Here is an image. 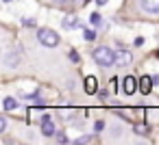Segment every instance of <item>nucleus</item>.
Here are the masks:
<instances>
[{
    "mask_svg": "<svg viewBox=\"0 0 159 145\" xmlns=\"http://www.w3.org/2000/svg\"><path fill=\"white\" fill-rule=\"evenodd\" d=\"M94 61L100 67H113L116 65V52L107 46H100V48L94 50Z\"/></svg>",
    "mask_w": 159,
    "mask_h": 145,
    "instance_id": "f257e3e1",
    "label": "nucleus"
},
{
    "mask_svg": "<svg viewBox=\"0 0 159 145\" xmlns=\"http://www.w3.org/2000/svg\"><path fill=\"white\" fill-rule=\"evenodd\" d=\"M37 41L46 48H55L59 44V35L52 31V28H39L37 31Z\"/></svg>",
    "mask_w": 159,
    "mask_h": 145,
    "instance_id": "f03ea898",
    "label": "nucleus"
},
{
    "mask_svg": "<svg viewBox=\"0 0 159 145\" xmlns=\"http://www.w3.org/2000/svg\"><path fill=\"white\" fill-rule=\"evenodd\" d=\"M133 63V54L129 50H118L116 52V67H126Z\"/></svg>",
    "mask_w": 159,
    "mask_h": 145,
    "instance_id": "7ed1b4c3",
    "label": "nucleus"
},
{
    "mask_svg": "<svg viewBox=\"0 0 159 145\" xmlns=\"http://www.w3.org/2000/svg\"><path fill=\"white\" fill-rule=\"evenodd\" d=\"M42 134H44V136H52V134H57L50 115H42Z\"/></svg>",
    "mask_w": 159,
    "mask_h": 145,
    "instance_id": "20e7f679",
    "label": "nucleus"
},
{
    "mask_svg": "<svg viewBox=\"0 0 159 145\" xmlns=\"http://www.w3.org/2000/svg\"><path fill=\"white\" fill-rule=\"evenodd\" d=\"M139 5H142V9H144L146 13H150V15H157V13H159V0H139Z\"/></svg>",
    "mask_w": 159,
    "mask_h": 145,
    "instance_id": "39448f33",
    "label": "nucleus"
},
{
    "mask_svg": "<svg viewBox=\"0 0 159 145\" xmlns=\"http://www.w3.org/2000/svg\"><path fill=\"white\" fill-rule=\"evenodd\" d=\"M122 82H124V85H122V91H124L126 95H133V93L137 91V80H135L133 76H126Z\"/></svg>",
    "mask_w": 159,
    "mask_h": 145,
    "instance_id": "423d86ee",
    "label": "nucleus"
},
{
    "mask_svg": "<svg viewBox=\"0 0 159 145\" xmlns=\"http://www.w3.org/2000/svg\"><path fill=\"white\" fill-rule=\"evenodd\" d=\"M61 26H63L66 31H72V28H76V26H79V18H76L74 13H68V15L61 20Z\"/></svg>",
    "mask_w": 159,
    "mask_h": 145,
    "instance_id": "0eeeda50",
    "label": "nucleus"
},
{
    "mask_svg": "<svg viewBox=\"0 0 159 145\" xmlns=\"http://www.w3.org/2000/svg\"><path fill=\"white\" fill-rule=\"evenodd\" d=\"M152 80L155 78H150V76H144V78H139V91L146 95V93H150V89H152Z\"/></svg>",
    "mask_w": 159,
    "mask_h": 145,
    "instance_id": "6e6552de",
    "label": "nucleus"
},
{
    "mask_svg": "<svg viewBox=\"0 0 159 145\" xmlns=\"http://www.w3.org/2000/svg\"><path fill=\"white\" fill-rule=\"evenodd\" d=\"M2 106H5V110H16V108H18V100L11 97V95H7V97L2 100Z\"/></svg>",
    "mask_w": 159,
    "mask_h": 145,
    "instance_id": "1a4fd4ad",
    "label": "nucleus"
},
{
    "mask_svg": "<svg viewBox=\"0 0 159 145\" xmlns=\"http://www.w3.org/2000/svg\"><path fill=\"white\" fill-rule=\"evenodd\" d=\"M85 91H87V93H94V91H96V78H94V76H87V78H85Z\"/></svg>",
    "mask_w": 159,
    "mask_h": 145,
    "instance_id": "9d476101",
    "label": "nucleus"
},
{
    "mask_svg": "<svg viewBox=\"0 0 159 145\" xmlns=\"http://www.w3.org/2000/svg\"><path fill=\"white\" fill-rule=\"evenodd\" d=\"M24 100H29L31 104H42V100H39L37 93H29V95H24Z\"/></svg>",
    "mask_w": 159,
    "mask_h": 145,
    "instance_id": "9b49d317",
    "label": "nucleus"
},
{
    "mask_svg": "<svg viewBox=\"0 0 159 145\" xmlns=\"http://www.w3.org/2000/svg\"><path fill=\"white\" fill-rule=\"evenodd\" d=\"M83 37H85L87 41H94V39H96V33H94L92 28H85V31H83Z\"/></svg>",
    "mask_w": 159,
    "mask_h": 145,
    "instance_id": "f8f14e48",
    "label": "nucleus"
},
{
    "mask_svg": "<svg viewBox=\"0 0 159 145\" xmlns=\"http://www.w3.org/2000/svg\"><path fill=\"white\" fill-rule=\"evenodd\" d=\"M18 61H20V59H18V54H9V56H7V65H9V67H16V65H18Z\"/></svg>",
    "mask_w": 159,
    "mask_h": 145,
    "instance_id": "ddd939ff",
    "label": "nucleus"
},
{
    "mask_svg": "<svg viewBox=\"0 0 159 145\" xmlns=\"http://www.w3.org/2000/svg\"><path fill=\"white\" fill-rule=\"evenodd\" d=\"M7 130V117H0V134Z\"/></svg>",
    "mask_w": 159,
    "mask_h": 145,
    "instance_id": "4468645a",
    "label": "nucleus"
},
{
    "mask_svg": "<svg viewBox=\"0 0 159 145\" xmlns=\"http://www.w3.org/2000/svg\"><path fill=\"white\" fill-rule=\"evenodd\" d=\"M89 22H92V24H100V15H98V13H92V15H89Z\"/></svg>",
    "mask_w": 159,
    "mask_h": 145,
    "instance_id": "2eb2a0df",
    "label": "nucleus"
},
{
    "mask_svg": "<svg viewBox=\"0 0 159 145\" xmlns=\"http://www.w3.org/2000/svg\"><path fill=\"white\" fill-rule=\"evenodd\" d=\"M92 141V136H81V139H76V143H89Z\"/></svg>",
    "mask_w": 159,
    "mask_h": 145,
    "instance_id": "dca6fc26",
    "label": "nucleus"
},
{
    "mask_svg": "<svg viewBox=\"0 0 159 145\" xmlns=\"http://www.w3.org/2000/svg\"><path fill=\"white\" fill-rule=\"evenodd\" d=\"M135 46H144V37H137L135 39Z\"/></svg>",
    "mask_w": 159,
    "mask_h": 145,
    "instance_id": "f3484780",
    "label": "nucleus"
},
{
    "mask_svg": "<svg viewBox=\"0 0 159 145\" xmlns=\"http://www.w3.org/2000/svg\"><path fill=\"white\" fill-rule=\"evenodd\" d=\"M107 2H109V0H96V5H100V7H102V5H107Z\"/></svg>",
    "mask_w": 159,
    "mask_h": 145,
    "instance_id": "a211bd4d",
    "label": "nucleus"
},
{
    "mask_svg": "<svg viewBox=\"0 0 159 145\" xmlns=\"http://www.w3.org/2000/svg\"><path fill=\"white\" fill-rule=\"evenodd\" d=\"M5 2H11V0H5Z\"/></svg>",
    "mask_w": 159,
    "mask_h": 145,
    "instance_id": "6ab92c4d",
    "label": "nucleus"
}]
</instances>
